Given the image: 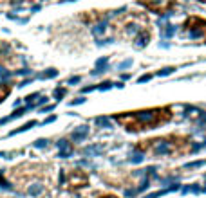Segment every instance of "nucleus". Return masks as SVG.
I'll return each instance as SVG.
<instances>
[{"instance_id":"f257e3e1","label":"nucleus","mask_w":206,"mask_h":198,"mask_svg":"<svg viewBox=\"0 0 206 198\" xmlns=\"http://www.w3.org/2000/svg\"><path fill=\"white\" fill-rule=\"evenodd\" d=\"M172 117L168 108H154V110H143L134 112L127 115L116 117L121 124H125L128 130H145V128H156L163 123H166Z\"/></svg>"},{"instance_id":"f03ea898","label":"nucleus","mask_w":206,"mask_h":198,"mask_svg":"<svg viewBox=\"0 0 206 198\" xmlns=\"http://www.w3.org/2000/svg\"><path fill=\"white\" fill-rule=\"evenodd\" d=\"M183 27H185V31L190 32L192 36H201L206 41V18L194 14V16L186 18V22L183 23Z\"/></svg>"},{"instance_id":"20e7f679","label":"nucleus","mask_w":206,"mask_h":198,"mask_svg":"<svg viewBox=\"0 0 206 198\" xmlns=\"http://www.w3.org/2000/svg\"><path fill=\"white\" fill-rule=\"evenodd\" d=\"M7 94H9V88H7V87H2V85H0V101H2V99L7 96Z\"/></svg>"},{"instance_id":"39448f33","label":"nucleus","mask_w":206,"mask_h":198,"mask_svg":"<svg viewBox=\"0 0 206 198\" xmlns=\"http://www.w3.org/2000/svg\"><path fill=\"white\" fill-rule=\"evenodd\" d=\"M199 2H206V0H199Z\"/></svg>"},{"instance_id":"7ed1b4c3","label":"nucleus","mask_w":206,"mask_h":198,"mask_svg":"<svg viewBox=\"0 0 206 198\" xmlns=\"http://www.w3.org/2000/svg\"><path fill=\"white\" fill-rule=\"evenodd\" d=\"M141 5H145L148 11L152 13H157V14H163L166 11H170L172 7H176L177 0H139Z\"/></svg>"}]
</instances>
